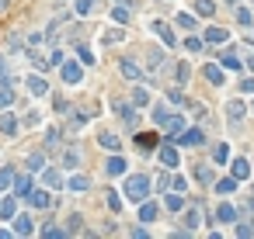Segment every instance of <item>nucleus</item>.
Returning <instances> with one entry per match:
<instances>
[{"label": "nucleus", "instance_id": "f257e3e1", "mask_svg": "<svg viewBox=\"0 0 254 239\" xmlns=\"http://www.w3.org/2000/svg\"><path fill=\"white\" fill-rule=\"evenodd\" d=\"M126 197H129V201H136V205L147 201V197H150V180L143 177V174H139V177H129V180H126Z\"/></svg>", "mask_w": 254, "mask_h": 239}, {"label": "nucleus", "instance_id": "f03ea898", "mask_svg": "<svg viewBox=\"0 0 254 239\" xmlns=\"http://www.w3.org/2000/svg\"><path fill=\"white\" fill-rule=\"evenodd\" d=\"M80 76H84V63H80V59H70V63H63V80H66V84H77Z\"/></svg>", "mask_w": 254, "mask_h": 239}, {"label": "nucleus", "instance_id": "7ed1b4c3", "mask_svg": "<svg viewBox=\"0 0 254 239\" xmlns=\"http://www.w3.org/2000/svg\"><path fill=\"white\" fill-rule=\"evenodd\" d=\"M205 142V135H202V129H185L178 135V146H202Z\"/></svg>", "mask_w": 254, "mask_h": 239}, {"label": "nucleus", "instance_id": "20e7f679", "mask_svg": "<svg viewBox=\"0 0 254 239\" xmlns=\"http://www.w3.org/2000/svg\"><path fill=\"white\" fill-rule=\"evenodd\" d=\"M28 201H31V208H52V194L49 191H31Z\"/></svg>", "mask_w": 254, "mask_h": 239}, {"label": "nucleus", "instance_id": "39448f33", "mask_svg": "<svg viewBox=\"0 0 254 239\" xmlns=\"http://www.w3.org/2000/svg\"><path fill=\"white\" fill-rule=\"evenodd\" d=\"M112 111H115V114L122 118V122H126V125H132V118H136V114H132V108H129L126 101H119V97H112Z\"/></svg>", "mask_w": 254, "mask_h": 239}, {"label": "nucleus", "instance_id": "423d86ee", "mask_svg": "<svg viewBox=\"0 0 254 239\" xmlns=\"http://www.w3.org/2000/svg\"><path fill=\"white\" fill-rule=\"evenodd\" d=\"M14 232H18V236H31V232H35L31 215H14Z\"/></svg>", "mask_w": 254, "mask_h": 239}, {"label": "nucleus", "instance_id": "0eeeda50", "mask_svg": "<svg viewBox=\"0 0 254 239\" xmlns=\"http://www.w3.org/2000/svg\"><path fill=\"white\" fill-rule=\"evenodd\" d=\"M119 73H122L126 80H139V63H136V59H122V63H119Z\"/></svg>", "mask_w": 254, "mask_h": 239}, {"label": "nucleus", "instance_id": "6e6552de", "mask_svg": "<svg viewBox=\"0 0 254 239\" xmlns=\"http://www.w3.org/2000/svg\"><path fill=\"white\" fill-rule=\"evenodd\" d=\"M157 215H160V208L153 201H139V222H153Z\"/></svg>", "mask_w": 254, "mask_h": 239}, {"label": "nucleus", "instance_id": "1a4fd4ad", "mask_svg": "<svg viewBox=\"0 0 254 239\" xmlns=\"http://www.w3.org/2000/svg\"><path fill=\"white\" fill-rule=\"evenodd\" d=\"M164 129H167V135H171V139L178 142V135H181V132H185V122H181V118H178V114H171Z\"/></svg>", "mask_w": 254, "mask_h": 239}, {"label": "nucleus", "instance_id": "9d476101", "mask_svg": "<svg viewBox=\"0 0 254 239\" xmlns=\"http://www.w3.org/2000/svg\"><path fill=\"white\" fill-rule=\"evenodd\" d=\"M220 63H223V69H240V56L233 52V49H227V52H220Z\"/></svg>", "mask_w": 254, "mask_h": 239}, {"label": "nucleus", "instance_id": "9b49d317", "mask_svg": "<svg viewBox=\"0 0 254 239\" xmlns=\"http://www.w3.org/2000/svg\"><path fill=\"white\" fill-rule=\"evenodd\" d=\"M98 142H101L104 149H112V152H119V149H122V139H119V135H112V132H101V135H98Z\"/></svg>", "mask_w": 254, "mask_h": 239}, {"label": "nucleus", "instance_id": "f8f14e48", "mask_svg": "<svg viewBox=\"0 0 254 239\" xmlns=\"http://www.w3.org/2000/svg\"><path fill=\"white\" fill-rule=\"evenodd\" d=\"M0 132L4 135H18V118L14 114H0Z\"/></svg>", "mask_w": 254, "mask_h": 239}, {"label": "nucleus", "instance_id": "ddd939ff", "mask_svg": "<svg viewBox=\"0 0 254 239\" xmlns=\"http://www.w3.org/2000/svg\"><path fill=\"white\" fill-rule=\"evenodd\" d=\"M14 212H18V194L0 201V218H14Z\"/></svg>", "mask_w": 254, "mask_h": 239}, {"label": "nucleus", "instance_id": "4468645a", "mask_svg": "<svg viewBox=\"0 0 254 239\" xmlns=\"http://www.w3.org/2000/svg\"><path fill=\"white\" fill-rule=\"evenodd\" d=\"M28 90H31L35 97H42V94L49 90V84H46V80H42V76H28Z\"/></svg>", "mask_w": 254, "mask_h": 239}, {"label": "nucleus", "instance_id": "2eb2a0df", "mask_svg": "<svg viewBox=\"0 0 254 239\" xmlns=\"http://www.w3.org/2000/svg\"><path fill=\"white\" fill-rule=\"evenodd\" d=\"M227 111H230V122H233V125H237V122H244V114H247V108H244L240 101H230V104H227Z\"/></svg>", "mask_w": 254, "mask_h": 239}, {"label": "nucleus", "instance_id": "dca6fc26", "mask_svg": "<svg viewBox=\"0 0 254 239\" xmlns=\"http://www.w3.org/2000/svg\"><path fill=\"white\" fill-rule=\"evenodd\" d=\"M104 170H108V177H119V174H126V159H122V156H112Z\"/></svg>", "mask_w": 254, "mask_h": 239}, {"label": "nucleus", "instance_id": "f3484780", "mask_svg": "<svg viewBox=\"0 0 254 239\" xmlns=\"http://www.w3.org/2000/svg\"><path fill=\"white\" fill-rule=\"evenodd\" d=\"M14 194L18 197H28L31 194V177H14Z\"/></svg>", "mask_w": 254, "mask_h": 239}, {"label": "nucleus", "instance_id": "a211bd4d", "mask_svg": "<svg viewBox=\"0 0 254 239\" xmlns=\"http://www.w3.org/2000/svg\"><path fill=\"white\" fill-rule=\"evenodd\" d=\"M160 163H164V167H178V149H174V146H164V149H160Z\"/></svg>", "mask_w": 254, "mask_h": 239}, {"label": "nucleus", "instance_id": "6ab92c4d", "mask_svg": "<svg viewBox=\"0 0 254 239\" xmlns=\"http://www.w3.org/2000/svg\"><path fill=\"white\" fill-rule=\"evenodd\" d=\"M205 42L223 45V42H227V31H223V28H205Z\"/></svg>", "mask_w": 254, "mask_h": 239}, {"label": "nucleus", "instance_id": "aec40b11", "mask_svg": "<svg viewBox=\"0 0 254 239\" xmlns=\"http://www.w3.org/2000/svg\"><path fill=\"white\" fill-rule=\"evenodd\" d=\"M153 31H160V38H164L167 45H178V35H174V31H171L164 21H157V24H153Z\"/></svg>", "mask_w": 254, "mask_h": 239}, {"label": "nucleus", "instance_id": "412c9836", "mask_svg": "<svg viewBox=\"0 0 254 239\" xmlns=\"http://www.w3.org/2000/svg\"><path fill=\"white\" fill-rule=\"evenodd\" d=\"M230 170H233V177H237V180L251 177V163H247V159H233V167H230Z\"/></svg>", "mask_w": 254, "mask_h": 239}, {"label": "nucleus", "instance_id": "4be33fe9", "mask_svg": "<svg viewBox=\"0 0 254 239\" xmlns=\"http://www.w3.org/2000/svg\"><path fill=\"white\" fill-rule=\"evenodd\" d=\"M216 218H220V222H233V218H237V208H233V205H227V201H223V205H220V208H216Z\"/></svg>", "mask_w": 254, "mask_h": 239}, {"label": "nucleus", "instance_id": "5701e85b", "mask_svg": "<svg viewBox=\"0 0 254 239\" xmlns=\"http://www.w3.org/2000/svg\"><path fill=\"white\" fill-rule=\"evenodd\" d=\"M212 11H216L212 0H195V14L199 18H212Z\"/></svg>", "mask_w": 254, "mask_h": 239}, {"label": "nucleus", "instance_id": "b1692460", "mask_svg": "<svg viewBox=\"0 0 254 239\" xmlns=\"http://www.w3.org/2000/svg\"><path fill=\"white\" fill-rule=\"evenodd\" d=\"M202 73H205V80H209V84H216V87L223 84V69H220V66H205Z\"/></svg>", "mask_w": 254, "mask_h": 239}, {"label": "nucleus", "instance_id": "393cba45", "mask_svg": "<svg viewBox=\"0 0 254 239\" xmlns=\"http://www.w3.org/2000/svg\"><path fill=\"white\" fill-rule=\"evenodd\" d=\"M216 191H220V194H233V191H237V177H223V180H216Z\"/></svg>", "mask_w": 254, "mask_h": 239}, {"label": "nucleus", "instance_id": "a878e982", "mask_svg": "<svg viewBox=\"0 0 254 239\" xmlns=\"http://www.w3.org/2000/svg\"><path fill=\"white\" fill-rule=\"evenodd\" d=\"M136 146H139V149H153V146H157V135H150V132H139V135H136Z\"/></svg>", "mask_w": 254, "mask_h": 239}, {"label": "nucleus", "instance_id": "bb28decb", "mask_svg": "<svg viewBox=\"0 0 254 239\" xmlns=\"http://www.w3.org/2000/svg\"><path fill=\"white\" fill-rule=\"evenodd\" d=\"M164 205H167L171 212H181V208H185V197H181V194H167V197H164Z\"/></svg>", "mask_w": 254, "mask_h": 239}, {"label": "nucleus", "instance_id": "cd10ccee", "mask_svg": "<svg viewBox=\"0 0 254 239\" xmlns=\"http://www.w3.org/2000/svg\"><path fill=\"white\" fill-rule=\"evenodd\" d=\"M212 159H216V163H227V159H230V146H227V142H220V146L212 149Z\"/></svg>", "mask_w": 254, "mask_h": 239}, {"label": "nucleus", "instance_id": "c85d7f7f", "mask_svg": "<svg viewBox=\"0 0 254 239\" xmlns=\"http://www.w3.org/2000/svg\"><path fill=\"white\" fill-rule=\"evenodd\" d=\"M4 187H14V170L11 167H0V191Z\"/></svg>", "mask_w": 254, "mask_h": 239}, {"label": "nucleus", "instance_id": "c756f323", "mask_svg": "<svg viewBox=\"0 0 254 239\" xmlns=\"http://www.w3.org/2000/svg\"><path fill=\"white\" fill-rule=\"evenodd\" d=\"M132 104H136V108H147V104H150V94L143 90V87H136V90H132Z\"/></svg>", "mask_w": 254, "mask_h": 239}, {"label": "nucleus", "instance_id": "7c9ffc66", "mask_svg": "<svg viewBox=\"0 0 254 239\" xmlns=\"http://www.w3.org/2000/svg\"><path fill=\"white\" fill-rule=\"evenodd\" d=\"M46 167V152H31L28 156V170H42Z\"/></svg>", "mask_w": 254, "mask_h": 239}, {"label": "nucleus", "instance_id": "2f4dec72", "mask_svg": "<svg viewBox=\"0 0 254 239\" xmlns=\"http://www.w3.org/2000/svg\"><path fill=\"white\" fill-rule=\"evenodd\" d=\"M59 139H63V132H59V129H49V132H46V149H56Z\"/></svg>", "mask_w": 254, "mask_h": 239}, {"label": "nucleus", "instance_id": "473e14b6", "mask_svg": "<svg viewBox=\"0 0 254 239\" xmlns=\"http://www.w3.org/2000/svg\"><path fill=\"white\" fill-rule=\"evenodd\" d=\"M188 76H192V66H188V63H181V66H178V87H185V84H188Z\"/></svg>", "mask_w": 254, "mask_h": 239}, {"label": "nucleus", "instance_id": "72a5a7b5", "mask_svg": "<svg viewBox=\"0 0 254 239\" xmlns=\"http://www.w3.org/2000/svg\"><path fill=\"white\" fill-rule=\"evenodd\" d=\"M112 18H115L119 24H126V21H129V4H119V7L112 11Z\"/></svg>", "mask_w": 254, "mask_h": 239}, {"label": "nucleus", "instance_id": "f704fd0d", "mask_svg": "<svg viewBox=\"0 0 254 239\" xmlns=\"http://www.w3.org/2000/svg\"><path fill=\"white\" fill-rule=\"evenodd\" d=\"M104 201H108V208H112V212H119V208H122V197H119L115 191H108V194H104Z\"/></svg>", "mask_w": 254, "mask_h": 239}, {"label": "nucleus", "instance_id": "c9c22d12", "mask_svg": "<svg viewBox=\"0 0 254 239\" xmlns=\"http://www.w3.org/2000/svg\"><path fill=\"white\" fill-rule=\"evenodd\" d=\"M11 101H14V90H11V87L4 84V87H0V108H7Z\"/></svg>", "mask_w": 254, "mask_h": 239}, {"label": "nucleus", "instance_id": "e433bc0d", "mask_svg": "<svg viewBox=\"0 0 254 239\" xmlns=\"http://www.w3.org/2000/svg\"><path fill=\"white\" fill-rule=\"evenodd\" d=\"M147 63H150V69H160V63H164V59H160V52H157V49H150V52H147Z\"/></svg>", "mask_w": 254, "mask_h": 239}, {"label": "nucleus", "instance_id": "4c0bfd02", "mask_svg": "<svg viewBox=\"0 0 254 239\" xmlns=\"http://www.w3.org/2000/svg\"><path fill=\"white\" fill-rule=\"evenodd\" d=\"M46 184H49V187H63V177H59L56 170H46Z\"/></svg>", "mask_w": 254, "mask_h": 239}, {"label": "nucleus", "instance_id": "58836bf2", "mask_svg": "<svg viewBox=\"0 0 254 239\" xmlns=\"http://www.w3.org/2000/svg\"><path fill=\"white\" fill-rule=\"evenodd\" d=\"M70 191H87V177H70Z\"/></svg>", "mask_w": 254, "mask_h": 239}, {"label": "nucleus", "instance_id": "ea45409f", "mask_svg": "<svg viewBox=\"0 0 254 239\" xmlns=\"http://www.w3.org/2000/svg\"><path fill=\"white\" fill-rule=\"evenodd\" d=\"M77 159H80V156H77V149H70V152L63 156V163H66V170H74V167H77Z\"/></svg>", "mask_w": 254, "mask_h": 239}, {"label": "nucleus", "instance_id": "a19ab883", "mask_svg": "<svg viewBox=\"0 0 254 239\" xmlns=\"http://www.w3.org/2000/svg\"><path fill=\"white\" fill-rule=\"evenodd\" d=\"M195 177H199L202 184H209V180H212V170H209V167H195Z\"/></svg>", "mask_w": 254, "mask_h": 239}, {"label": "nucleus", "instance_id": "79ce46f5", "mask_svg": "<svg viewBox=\"0 0 254 239\" xmlns=\"http://www.w3.org/2000/svg\"><path fill=\"white\" fill-rule=\"evenodd\" d=\"M199 222H202V218H199V212H188V215H185V225H188L192 232L199 229Z\"/></svg>", "mask_w": 254, "mask_h": 239}, {"label": "nucleus", "instance_id": "37998d69", "mask_svg": "<svg viewBox=\"0 0 254 239\" xmlns=\"http://www.w3.org/2000/svg\"><path fill=\"white\" fill-rule=\"evenodd\" d=\"M178 24L181 28H195V14H178Z\"/></svg>", "mask_w": 254, "mask_h": 239}, {"label": "nucleus", "instance_id": "c03bdc74", "mask_svg": "<svg viewBox=\"0 0 254 239\" xmlns=\"http://www.w3.org/2000/svg\"><path fill=\"white\" fill-rule=\"evenodd\" d=\"M185 49H188V52H202V38H195V35H192L188 42H185Z\"/></svg>", "mask_w": 254, "mask_h": 239}, {"label": "nucleus", "instance_id": "a18cd8bd", "mask_svg": "<svg viewBox=\"0 0 254 239\" xmlns=\"http://www.w3.org/2000/svg\"><path fill=\"white\" fill-rule=\"evenodd\" d=\"M91 7H94V0H77V14H91Z\"/></svg>", "mask_w": 254, "mask_h": 239}, {"label": "nucleus", "instance_id": "49530a36", "mask_svg": "<svg viewBox=\"0 0 254 239\" xmlns=\"http://www.w3.org/2000/svg\"><path fill=\"white\" fill-rule=\"evenodd\" d=\"M240 90H244V94H254V76H244V80H240Z\"/></svg>", "mask_w": 254, "mask_h": 239}, {"label": "nucleus", "instance_id": "de8ad7c7", "mask_svg": "<svg viewBox=\"0 0 254 239\" xmlns=\"http://www.w3.org/2000/svg\"><path fill=\"white\" fill-rule=\"evenodd\" d=\"M153 118H157V125H167V118H171V114H167V108H157V111H153Z\"/></svg>", "mask_w": 254, "mask_h": 239}, {"label": "nucleus", "instance_id": "09e8293b", "mask_svg": "<svg viewBox=\"0 0 254 239\" xmlns=\"http://www.w3.org/2000/svg\"><path fill=\"white\" fill-rule=\"evenodd\" d=\"M21 122H25V125H28V129H31V125H39V111H28V114H25V118H21Z\"/></svg>", "mask_w": 254, "mask_h": 239}, {"label": "nucleus", "instance_id": "8fccbe9b", "mask_svg": "<svg viewBox=\"0 0 254 239\" xmlns=\"http://www.w3.org/2000/svg\"><path fill=\"white\" fill-rule=\"evenodd\" d=\"M237 21H240V24H251V21H254V14H251V11H244V7H240V11H237Z\"/></svg>", "mask_w": 254, "mask_h": 239}, {"label": "nucleus", "instance_id": "3c124183", "mask_svg": "<svg viewBox=\"0 0 254 239\" xmlns=\"http://www.w3.org/2000/svg\"><path fill=\"white\" fill-rule=\"evenodd\" d=\"M188 108H192V111H195V118H205V104H195V101H192V104H188Z\"/></svg>", "mask_w": 254, "mask_h": 239}, {"label": "nucleus", "instance_id": "603ef678", "mask_svg": "<svg viewBox=\"0 0 254 239\" xmlns=\"http://www.w3.org/2000/svg\"><path fill=\"white\" fill-rule=\"evenodd\" d=\"M49 63H52V66H56V63H63V52H59V49H52V52H49Z\"/></svg>", "mask_w": 254, "mask_h": 239}, {"label": "nucleus", "instance_id": "864d4df0", "mask_svg": "<svg viewBox=\"0 0 254 239\" xmlns=\"http://www.w3.org/2000/svg\"><path fill=\"white\" fill-rule=\"evenodd\" d=\"M80 63H84V66H87V63H94V56H91V52H87L84 45H80Z\"/></svg>", "mask_w": 254, "mask_h": 239}, {"label": "nucleus", "instance_id": "5fc2aeb1", "mask_svg": "<svg viewBox=\"0 0 254 239\" xmlns=\"http://www.w3.org/2000/svg\"><path fill=\"white\" fill-rule=\"evenodd\" d=\"M4 76H7V59L0 56V80H4Z\"/></svg>", "mask_w": 254, "mask_h": 239}, {"label": "nucleus", "instance_id": "6e6d98bb", "mask_svg": "<svg viewBox=\"0 0 254 239\" xmlns=\"http://www.w3.org/2000/svg\"><path fill=\"white\" fill-rule=\"evenodd\" d=\"M244 63H247V66H251V73H254V52H251V56H247Z\"/></svg>", "mask_w": 254, "mask_h": 239}, {"label": "nucleus", "instance_id": "4d7b16f0", "mask_svg": "<svg viewBox=\"0 0 254 239\" xmlns=\"http://www.w3.org/2000/svg\"><path fill=\"white\" fill-rule=\"evenodd\" d=\"M11 7V0H0V11H7Z\"/></svg>", "mask_w": 254, "mask_h": 239}, {"label": "nucleus", "instance_id": "13d9d810", "mask_svg": "<svg viewBox=\"0 0 254 239\" xmlns=\"http://www.w3.org/2000/svg\"><path fill=\"white\" fill-rule=\"evenodd\" d=\"M247 208H254V194H251V197H247Z\"/></svg>", "mask_w": 254, "mask_h": 239}, {"label": "nucleus", "instance_id": "bf43d9fd", "mask_svg": "<svg viewBox=\"0 0 254 239\" xmlns=\"http://www.w3.org/2000/svg\"><path fill=\"white\" fill-rule=\"evenodd\" d=\"M251 232H254V218H251Z\"/></svg>", "mask_w": 254, "mask_h": 239}]
</instances>
